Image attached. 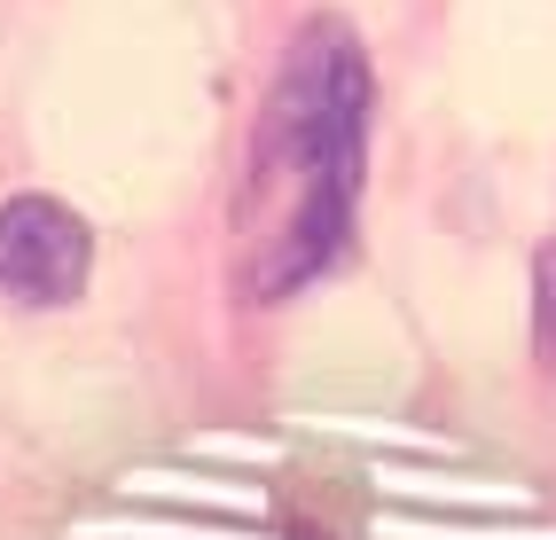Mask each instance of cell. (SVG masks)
Here are the masks:
<instances>
[{"mask_svg":"<svg viewBox=\"0 0 556 540\" xmlns=\"http://www.w3.org/2000/svg\"><path fill=\"white\" fill-rule=\"evenodd\" d=\"M368 55L338 16H314L290 48L267 126L251 141V189L267 196L282 220L267 235L251 291L290 298L314 274L338 267V250L353 235L361 172H368Z\"/></svg>","mask_w":556,"mask_h":540,"instance_id":"6da1fadb","label":"cell"},{"mask_svg":"<svg viewBox=\"0 0 556 540\" xmlns=\"http://www.w3.org/2000/svg\"><path fill=\"white\" fill-rule=\"evenodd\" d=\"M87 267H94V235L71 204H55V196L0 204V298L71 306L87 291Z\"/></svg>","mask_w":556,"mask_h":540,"instance_id":"7a4b0ae2","label":"cell"},{"mask_svg":"<svg viewBox=\"0 0 556 540\" xmlns=\"http://www.w3.org/2000/svg\"><path fill=\"white\" fill-rule=\"evenodd\" d=\"M533 360L556 376V235L541 243V259H533Z\"/></svg>","mask_w":556,"mask_h":540,"instance_id":"3957f363","label":"cell"}]
</instances>
